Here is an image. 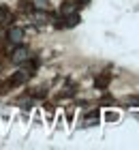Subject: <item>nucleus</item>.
Instances as JSON below:
<instances>
[{"label":"nucleus","instance_id":"nucleus-1","mask_svg":"<svg viewBox=\"0 0 139 150\" xmlns=\"http://www.w3.org/2000/svg\"><path fill=\"white\" fill-rule=\"evenodd\" d=\"M6 41L13 45H19L24 41V28H9V32H6Z\"/></svg>","mask_w":139,"mask_h":150},{"label":"nucleus","instance_id":"nucleus-2","mask_svg":"<svg viewBox=\"0 0 139 150\" xmlns=\"http://www.w3.org/2000/svg\"><path fill=\"white\" fill-rule=\"evenodd\" d=\"M28 50L26 47H17V50H13V54H11V62L13 64H22V62H26L28 60Z\"/></svg>","mask_w":139,"mask_h":150},{"label":"nucleus","instance_id":"nucleus-3","mask_svg":"<svg viewBox=\"0 0 139 150\" xmlns=\"http://www.w3.org/2000/svg\"><path fill=\"white\" fill-rule=\"evenodd\" d=\"M107 120H118V114H107Z\"/></svg>","mask_w":139,"mask_h":150}]
</instances>
